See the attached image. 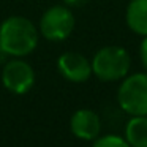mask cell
Here are the masks:
<instances>
[{
    "label": "cell",
    "mask_w": 147,
    "mask_h": 147,
    "mask_svg": "<svg viewBox=\"0 0 147 147\" xmlns=\"http://www.w3.org/2000/svg\"><path fill=\"white\" fill-rule=\"evenodd\" d=\"M36 26L24 16H10L0 24V49L8 57H26L38 46Z\"/></svg>",
    "instance_id": "1"
},
{
    "label": "cell",
    "mask_w": 147,
    "mask_h": 147,
    "mask_svg": "<svg viewBox=\"0 0 147 147\" xmlns=\"http://www.w3.org/2000/svg\"><path fill=\"white\" fill-rule=\"evenodd\" d=\"M92 74H95L103 82L122 81L128 74L131 67V59L127 49L122 46H105L98 49L90 60Z\"/></svg>",
    "instance_id": "2"
},
{
    "label": "cell",
    "mask_w": 147,
    "mask_h": 147,
    "mask_svg": "<svg viewBox=\"0 0 147 147\" xmlns=\"http://www.w3.org/2000/svg\"><path fill=\"white\" fill-rule=\"evenodd\" d=\"M117 103L130 115H147V71L127 74L117 90Z\"/></svg>",
    "instance_id": "3"
},
{
    "label": "cell",
    "mask_w": 147,
    "mask_h": 147,
    "mask_svg": "<svg viewBox=\"0 0 147 147\" xmlns=\"http://www.w3.org/2000/svg\"><path fill=\"white\" fill-rule=\"evenodd\" d=\"M76 19L67 5H54L43 13L40 19V33L48 41H63L73 33Z\"/></svg>",
    "instance_id": "4"
},
{
    "label": "cell",
    "mask_w": 147,
    "mask_h": 147,
    "mask_svg": "<svg viewBox=\"0 0 147 147\" xmlns=\"http://www.w3.org/2000/svg\"><path fill=\"white\" fill-rule=\"evenodd\" d=\"M0 79L8 92L14 95H24L35 84V71L21 57H13L3 63Z\"/></svg>",
    "instance_id": "5"
},
{
    "label": "cell",
    "mask_w": 147,
    "mask_h": 147,
    "mask_svg": "<svg viewBox=\"0 0 147 147\" xmlns=\"http://www.w3.org/2000/svg\"><path fill=\"white\" fill-rule=\"evenodd\" d=\"M57 70L62 76L70 82H86L92 76V63L86 55L79 52L68 51L59 55Z\"/></svg>",
    "instance_id": "6"
},
{
    "label": "cell",
    "mask_w": 147,
    "mask_h": 147,
    "mask_svg": "<svg viewBox=\"0 0 147 147\" xmlns=\"http://www.w3.org/2000/svg\"><path fill=\"white\" fill-rule=\"evenodd\" d=\"M70 130L74 138L92 142L101 133V119L92 109H78L70 119Z\"/></svg>",
    "instance_id": "7"
},
{
    "label": "cell",
    "mask_w": 147,
    "mask_h": 147,
    "mask_svg": "<svg viewBox=\"0 0 147 147\" xmlns=\"http://www.w3.org/2000/svg\"><path fill=\"white\" fill-rule=\"evenodd\" d=\"M127 26L139 36H147V0H131L125 13Z\"/></svg>",
    "instance_id": "8"
},
{
    "label": "cell",
    "mask_w": 147,
    "mask_h": 147,
    "mask_svg": "<svg viewBox=\"0 0 147 147\" xmlns=\"http://www.w3.org/2000/svg\"><path fill=\"white\" fill-rule=\"evenodd\" d=\"M128 146L147 147V115H131L125 125V134Z\"/></svg>",
    "instance_id": "9"
},
{
    "label": "cell",
    "mask_w": 147,
    "mask_h": 147,
    "mask_svg": "<svg viewBox=\"0 0 147 147\" xmlns=\"http://www.w3.org/2000/svg\"><path fill=\"white\" fill-rule=\"evenodd\" d=\"M95 147H127L128 142L123 136L119 134H100L98 138L92 141Z\"/></svg>",
    "instance_id": "10"
},
{
    "label": "cell",
    "mask_w": 147,
    "mask_h": 147,
    "mask_svg": "<svg viewBox=\"0 0 147 147\" xmlns=\"http://www.w3.org/2000/svg\"><path fill=\"white\" fill-rule=\"evenodd\" d=\"M139 57L144 70L147 71V36H142V41H141V46H139Z\"/></svg>",
    "instance_id": "11"
},
{
    "label": "cell",
    "mask_w": 147,
    "mask_h": 147,
    "mask_svg": "<svg viewBox=\"0 0 147 147\" xmlns=\"http://www.w3.org/2000/svg\"><path fill=\"white\" fill-rule=\"evenodd\" d=\"M89 2L90 0H63V5H67L68 8H82Z\"/></svg>",
    "instance_id": "12"
},
{
    "label": "cell",
    "mask_w": 147,
    "mask_h": 147,
    "mask_svg": "<svg viewBox=\"0 0 147 147\" xmlns=\"http://www.w3.org/2000/svg\"><path fill=\"white\" fill-rule=\"evenodd\" d=\"M7 57H8V55L0 49V63H5V62H7Z\"/></svg>",
    "instance_id": "13"
}]
</instances>
